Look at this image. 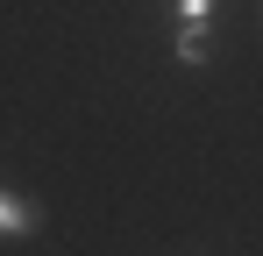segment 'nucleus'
Masks as SVG:
<instances>
[{"label": "nucleus", "instance_id": "2", "mask_svg": "<svg viewBox=\"0 0 263 256\" xmlns=\"http://www.w3.org/2000/svg\"><path fill=\"white\" fill-rule=\"evenodd\" d=\"M214 57V22H178V64H206Z\"/></svg>", "mask_w": 263, "mask_h": 256}, {"label": "nucleus", "instance_id": "1", "mask_svg": "<svg viewBox=\"0 0 263 256\" xmlns=\"http://www.w3.org/2000/svg\"><path fill=\"white\" fill-rule=\"evenodd\" d=\"M36 228H43V213L29 207L22 192H7V185H0V242H22V235H36Z\"/></svg>", "mask_w": 263, "mask_h": 256}, {"label": "nucleus", "instance_id": "3", "mask_svg": "<svg viewBox=\"0 0 263 256\" xmlns=\"http://www.w3.org/2000/svg\"><path fill=\"white\" fill-rule=\"evenodd\" d=\"M220 0H178V22H214Z\"/></svg>", "mask_w": 263, "mask_h": 256}]
</instances>
